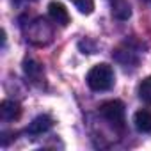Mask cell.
I'll list each match as a JSON object with an SVG mask.
<instances>
[{
  "mask_svg": "<svg viewBox=\"0 0 151 151\" xmlns=\"http://www.w3.org/2000/svg\"><path fill=\"white\" fill-rule=\"evenodd\" d=\"M22 30L25 34V39L36 46H46L53 39V27L39 16L29 18L25 23H22Z\"/></svg>",
  "mask_w": 151,
  "mask_h": 151,
  "instance_id": "6da1fadb",
  "label": "cell"
},
{
  "mask_svg": "<svg viewBox=\"0 0 151 151\" xmlns=\"http://www.w3.org/2000/svg\"><path fill=\"white\" fill-rule=\"evenodd\" d=\"M86 82H87L89 89L94 93H103V91L112 89V86L116 82V75H114L112 66H109L107 62L93 66L86 77Z\"/></svg>",
  "mask_w": 151,
  "mask_h": 151,
  "instance_id": "7a4b0ae2",
  "label": "cell"
},
{
  "mask_svg": "<svg viewBox=\"0 0 151 151\" xmlns=\"http://www.w3.org/2000/svg\"><path fill=\"white\" fill-rule=\"evenodd\" d=\"M124 103L119 100H109L100 105V116L116 130L123 132L124 130Z\"/></svg>",
  "mask_w": 151,
  "mask_h": 151,
  "instance_id": "3957f363",
  "label": "cell"
},
{
  "mask_svg": "<svg viewBox=\"0 0 151 151\" xmlns=\"http://www.w3.org/2000/svg\"><path fill=\"white\" fill-rule=\"evenodd\" d=\"M114 59L117 60V62H121L123 66H135L137 62H139V55H137V50L133 48V46H130L128 43L126 45H123V46H119L114 53Z\"/></svg>",
  "mask_w": 151,
  "mask_h": 151,
  "instance_id": "277c9868",
  "label": "cell"
},
{
  "mask_svg": "<svg viewBox=\"0 0 151 151\" xmlns=\"http://www.w3.org/2000/svg\"><path fill=\"white\" fill-rule=\"evenodd\" d=\"M52 126H53V119H52L50 116H46V114H41V116L34 117L32 123L27 126V133H29V135H43V133H46Z\"/></svg>",
  "mask_w": 151,
  "mask_h": 151,
  "instance_id": "5b68a950",
  "label": "cell"
},
{
  "mask_svg": "<svg viewBox=\"0 0 151 151\" xmlns=\"http://www.w3.org/2000/svg\"><path fill=\"white\" fill-rule=\"evenodd\" d=\"M22 116V105L14 100H4L0 105V117L4 121H16Z\"/></svg>",
  "mask_w": 151,
  "mask_h": 151,
  "instance_id": "8992f818",
  "label": "cell"
},
{
  "mask_svg": "<svg viewBox=\"0 0 151 151\" xmlns=\"http://www.w3.org/2000/svg\"><path fill=\"white\" fill-rule=\"evenodd\" d=\"M48 14H50L52 22H55L62 27H66L69 23V13L60 2H50L48 4Z\"/></svg>",
  "mask_w": 151,
  "mask_h": 151,
  "instance_id": "52a82bcc",
  "label": "cell"
},
{
  "mask_svg": "<svg viewBox=\"0 0 151 151\" xmlns=\"http://www.w3.org/2000/svg\"><path fill=\"white\" fill-rule=\"evenodd\" d=\"M23 71L27 75V78L30 82H34V84H37V82H41L45 78V69H43V66L37 60H34V59H27L23 62Z\"/></svg>",
  "mask_w": 151,
  "mask_h": 151,
  "instance_id": "ba28073f",
  "label": "cell"
},
{
  "mask_svg": "<svg viewBox=\"0 0 151 151\" xmlns=\"http://www.w3.org/2000/svg\"><path fill=\"white\" fill-rule=\"evenodd\" d=\"M133 124L140 133H151V110H137L133 116Z\"/></svg>",
  "mask_w": 151,
  "mask_h": 151,
  "instance_id": "9c48e42d",
  "label": "cell"
},
{
  "mask_svg": "<svg viewBox=\"0 0 151 151\" xmlns=\"http://www.w3.org/2000/svg\"><path fill=\"white\" fill-rule=\"evenodd\" d=\"M110 7H112V14L117 20H128L132 16V7L128 4V0H109Z\"/></svg>",
  "mask_w": 151,
  "mask_h": 151,
  "instance_id": "30bf717a",
  "label": "cell"
},
{
  "mask_svg": "<svg viewBox=\"0 0 151 151\" xmlns=\"http://www.w3.org/2000/svg\"><path fill=\"white\" fill-rule=\"evenodd\" d=\"M137 93H139V98H140L144 103L151 105V77H146V78L139 84Z\"/></svg>",
  "mask_w": 151,
  "mask_h": 151,
  "instance_id": "8fae6325",
  "label": "cell"
},
{
  "mask_svg": "<svg viewBox=\"0 0 151 151\" xmlns=\"http://www.w3.org/2000/svg\"><path fill=\"white\" fill-rule=\"evenodd\" d=\"M82 14H91L94 11V0H71Z\"/></svg>",
  "mask_w": 151,
  "mask_h": 151,
  "instance_id": "7c38bea8",
  "label": "cell"
},
{
  "mask_svg": "<svg viewBox=\"0 0 151 151\" xmlns=\"http://www.w3.org/2000/svg\"><path fill=\"white\" fill-rule=\"evenodd\" d=\"M14 4H22V2H34V0H13Z\"/></svg>",
  "mask_w": 151,
  "mask_h": 151,
  "instance_id": "4fadbf2b",
  "label": "cell"
},
{
  "mask_svg": "<svg viewBox=\"0 0 151 151\" xmlns=\"http://www.w3.org/2000/svg\"><path fill=\"white\" fill-rule=\"evenodd\" d=\"M146 2H147V4H151V0H146Z\"/></svg>",
  "mask_w": 151,
  "mask_h": 151,
  "instance_id": "5bb4252c",
  "label": "cell"
}]
</instances>
